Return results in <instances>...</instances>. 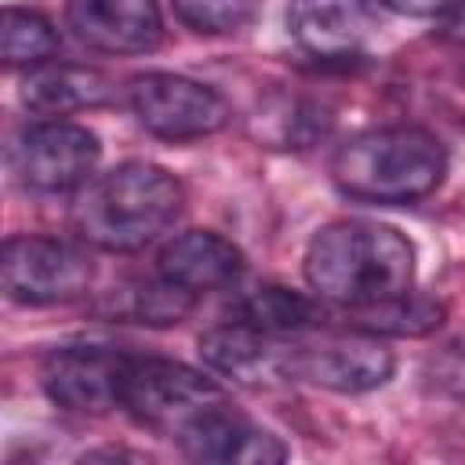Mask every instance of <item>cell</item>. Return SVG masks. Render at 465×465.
<instances>
[{"instance_id":"obj_7","label":"cell","mask_w":465,"mask_h":465,"mask_svg":"<svg viewBox=\"0 0 465 465\" xmlns=\"http://www.w3.org/2000/svg\"><path fill=\"white\" fill-rule=\"evenodd\" d=\"M98 138L69 120H44L18 131L11 142V171L33 193H65L91 178Z\"/></svg>"},{"instance_id":"obj_8","label":"cell","mask_w":465,"mask_h":465,"mask_svg":"<svg viewBox=\"0 0 465 465\" xmlns=\"http://www.w3.org/2000/svg\"><path fill=\"white\" fill-rule=\"evenodd\" d=\"M392 378V352L367 331H338L298 338L291 349V381H309L331 392H367Z\"/></svg>"},{"instance_id":"obj_2","label":"cell","mask_w":465,"mask_h":465,"mask_svg":"<svg viewBox=\"0 0 465 465\" xmlns=\"http://www.w3.org/2000/svg\"><path fill=\"white\" fill-rule=\"evenodd\" d=\"M182 211V182L145 160H127L98 174L73 207L76 232L116 254L153 243Z\"/></svg>"},{"instance_id":"obj_18","label":"cell","mask_w":465,"mask_h":465,"mask_svg":"<svg viewBox=\"0 0 465 465\" xmlns=\"http://www.w3.org/2000/svg\"><path fill=\"white\" fill-rule=\"evenodd\" d=\"M236 320H243L251 327H262V331H272V334H302V331L331 320V312L320 302H312V298H305L298 291L258 287L247 298H240Z\"/></svg>"},{"instance_id":"obj_14","label":"cell","mask_w":465,"mask_h":465,"mask_svg":"<svg viewBox=\"0 0 465 465\" xmlns=\"http://www.w3.org/2000/svg\"><path fill=\"white\" fill-rule=\"evenodd\" d=\"M156 265H160V276L200 294V291H214V287L232 283L243 269V254L225 236L207 232V229H193V232L174 236L160 251Z\"/></svg>"},{"instance_id":"obj_20","label":"cell","mask_w":465,"mask_h":465,"mask_svg":"<svg viewBox=\"0 0 465 465\" xmlns=\"http://www.w3.org/2000/svg\"><path fill=\"white\" fill-rule=\"evenodd\" d=\"M171 7L182 25L207 36H225V33L247 29L262 0H171Z\"/></svg>"},{"instance_id":"obj_3","label":"cell","mask_w":465,"mask_h":465,"mask_svg":"<svg viewBox=\"0 0 465 465\" xmlns=\"http://www.w3.org/2000/svg\"><path fill=\"white\" fill-rule=\"evenodd\" d=\"M447 174V149L421 127H378L349 138L334 160L331 178L349 200L411 203L429 196Z\"/></svg>"},{"instance_id":"obj_15","label":"cell","mask_w":465,"mask_h":465,"mask_svg":"<svg viewBox=\"0 0 465 465\" xmlns=\"http://www.w3.org/2000/svg\"><path fill=\"white\" fill-rule=\"evenodd\" d=\"M18 98L29 113L65 116V113H76V109L105 105L113 98V80L98 69H87V65L40 62V65H29Z\"/></svg>"},{"instance_id":"obj_19","label":"cell","mask_w":465,"mask_h":465,"mask_svg":"<svg viewBox=\"0 0 465 465\" xmlns=\"http://www.w3.org/2000/svg\"><path fill=\"white\" fill-rule=\"evenodd\" d=\"M0 51L7 65H40L58 51V33L44 15L25 7H7Z\"/></svg>"},{"instance_id":"obj_16","label":"cell","mask_w":465,"mask_h":465,"mask_svg":"<svg viewBox=\"0 0 465 465\" xmlns=\"http://www.w3.org/2000/svg\"><path fill=\"white\" fill-rule=\"evenodd\" d=\"M196 305V294L171 283L167 276L156 280H124L113 291H105L94 302V312L113 323H145V327H167L182 323Z\"/></svg>"},{"instance_id":"obj_22","label":"cell","mask_w":465,"mask_h":465,"mask_svg":"<svg viewBox=\"0 0 465 465\" xmlns=\"http://www.w3.org/2000/svg\"><path fill=\"white\" fill-rule=\"evenodd\" d=\"M385 7L400 11V15H414V18H429V15H443L450 11L458 0H381Z\"/></svg>"},{"instance_id":"obj_9","label":"cell","mask_w":465,"mask_h":465,"mask_svg":"<svg viewBox=\"0 0 465 465\" xmlns=\"http://www.w3.org/2000/svg\"><path fill=\"white\" fill-rule=\"evenodd\" d=\"M124 360L127 352L109 349V345H62L44 356L40 385L65 411L105 414L116 407V385H120Z\"/></svg>"},{"instance_id":"obj_4","label":"cell","mask_w":465,"mask_h":465,"mask_svg":"<svg viewBox=\"0 0 465 465\" xmlns=\"http://www.w3.org/2000/svg\"><path fill=\"white\" fill-rule=\"evenodd\" d=\"M225 403V392L214 378L160 356H131L120 367L116 407H124L138 425L178 436L189 421Z\"/></svg>"},{"instance_id":"obj_17","label":"cell","mask_w":465,"mask_h":465,"mask_svg":"<svg viewBox=\"0 0 465 465\" xmlns=\"http://www.w3.org/2000/svg\"><path fill=\"white\" fill-rule=\"evenodd\" d=\"M345 327L367 331V334H396V338H418L443 323V305L425 294H396L371 305H341Z\"/></svg>"},{"instance_id":"obj_5","label":"cell","mask_w":465,"mask_h":465,"mask_svg":"<svg viewBox=\"0 0 465 465\" xmlns=\"http://www.w3.org/2000/svg\"><path fill=\"white\" fill-rule=\"evenodd\" d=\"M0 276L11 302L58 305L91 287L94 262L80 243L58 236H7Z\"/></svg>"},{"instance_id":"obj_6","label":"cell","mask_w":465,"mask_h":465,"mask_svg":"<svg viewBox=\"0 0 465 465\" xmlns=\"http://www.w3.org/2000/svg\"><path fill=\"white\" fill-rule=\"evenodd\" d=\"M127 105L138 124L167 142H189L214 134L229 124V102L178 73H142L127 84Z\"/></svg>"},{"instance_id":"obj_11","label":"cell","mask_w":465,"mask_h":465,"mask_svg":"<svg viewBox=\"0 0 465 465\" xmlns=\"http://www.w3.org/2000/svg\"><path fill=\"white\" fill-rule=\"evenodd\" d=\"M69 29L94 51L142 54L163 36L156 0H65Z\"/></svg>"},{"instance_id":"obj_13","label":"cell","mask_w":465,"mask_h":465,"mask_svg":"<svg viewBox=\"0 0 465 465\" xmlns=\"http://www.w3.org/2000/svg\"><path fill=\"white\" fill-rule=\"evenodd\" d=\"M291 36L320 58H349L374 33V11L367 0H291Z\"/></svg>"},{"instance_id":"obj_1","label":"cell","mask_w":465,"mask_h":465,"mask_svg":"<svg viewBox=\"0 0 465 465\" xmlns=\"http://www.w3.org/2000/svg\"><path fill=\"white\" fill-rule=\"evenodd\" d=\"M309 287L338 305H371L411 291L414 247L411 240L378 222H331L305 251Z\"/></svg>"},{"instance_id":"obj_12","label":"cell","mask_w":465,"mask_h":465,"mask_svg":"<svg viewBox=\"0 0 465 465\" xmlns=\"http://www.w3.org/2000/svg\"><path fill=\"white\" fill-rule=\"evenodd\" d=\"M178 447L193 461H240V465H272L287 458V447L269 429L247 421L229 411V403L211 407L196 421H189L178 436Z\"/></svg>"},{"instance_id":"obj_21","label":"cell","mask_w":465,"mask_h":465,"mask_svg":"<svg viewBox=\"0 0 465 465\" xmlns=\"http://www.w3.org/2000/svg\"><path fill=\"white\" fill-rule=\"evenodd\" d=\"M421 378H425V385H429L432 392L465 400V338H450L447 345H440V349L425 360Z\"/></svg>"},{"instance_id":"obj_10","label":"cell","mask_w":465,"mask_h":465,"mask_svg":"<svg viewBox=\"0 0 465 465\" xmlns=\"http://www.w3.org/2000/svg\"><path fill=\"white\" fill-rule=\"evenodd\" d=\"M291 349L294 338L251 327L243 320L211 327L200 338V360L236 385H276L291 381Z\"/></svg>"}]
</instances>
